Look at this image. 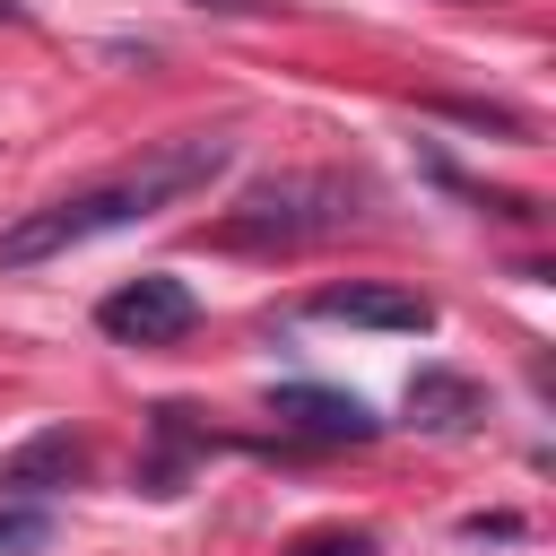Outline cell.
Segmentation results:
<instances>
[{
  "mask_svg": "<svg viewBox=\"0 0 556 556\" xmlns=\"http://www.w3.org/2000/svg\"><path fill=\"white\" fill-rule=\"evenodd\" d=\"M52 547V504L43 495H0V556H43Z\"/></svg>",
  "mask_w": 556,
  "mask_h": 556,
  "instance_id": "ba28073f",
  "label": "cell"
},
{
  "mask_svg": "<svg viewBox=\"0 0 556 556\" xmlns=\"http://www.w3.org/2000/svg\"><path fill=\"white\" fill-rule=\"evenodd\" d=\"M191 321H200V295H191L174 269H139V278H122V287L96 304V330L122 339V348H174Z\"/></svg>",
  "mask_w": 556,
  "mask_h": 556,
  "instance_id": "3957f363",
  "label": "cell"
},
{
  "mask_svg": "<svg viewBox=\"0 0 556 556\" xmlns=\"http://www.w3.org/2000/svg\"><path fill=\"white\" fill-rule=\"evenodd\" d=\"M78 469H87V443L70 426H43L0 460V495H52V486H78Z\"/></svg>",
  "mask_w": 556,
  "mask_h": 556,
  "instance_id": "8992f818",
  "label": "cell"
},
{
  "mask_svg": "<svg viewBox=\"0 0 556 556\" xmlns=\"http://www.w3.org/2000/svg\"><path fill=\"white\" fill-rule=\"evenodd\" d=\"M200 9H243L252 17V9H278V0H200Z\"/></svg>",
  "mask_w": 556,
  "mask_h": 556,
  "instance_id": "8fae6325",
  "label": "cell"
},
{
  "mask_svg": "<svg viewBox=\"0 0 556 556\" xmlns=\"http://www.w3.org/2000/svg\"><path fill=\"white\" fill-rule=\"evenodd\" d=\"M348 217H356V191L339 174H269V182H252L235 200L226 243H278L287 252V243H313V235H330Z\"/></svg>",
  "mask_w": 556,
  "mask_h": 556,
  "instance_id": "7a4b0ae2",
  "label": "cell"
},
{
  "mask_svg": "<svg viewBox=\"0 0 556 556\" xmlns=\"http://www.w3.org/2000/svg\"><path fill=\"white\" fill-rule=\"evenodd\" d=\"M139 217H156V200L139 191V174L87 182V191H70V200L26 208V217L0 235V269H43V261H61V252H78V243H96V235H122V226H139Z\"/></svg>",
  "mask_w": 556,
  "mask_h": 556,
  "instance_id": "6da1fadb",
  "label": "cell"
},
{
  "mask_svg": "<svg viewBox=\"0 0 556 556\" xmlns=\"http://www.w3.org/2000/svg\"><path fill=\"white\" fill-rule=\"evenodd\" d=\"M156 426L182 443V408H156ZM148 495H174V460H156V469H148Z\"/></svg>",
  "mask_w": 556,
  "mask_h": 556,
  "instance_id": "30bf717a",
  "label": "cell"
},
{
  "mask_svg": "<svg viewBox=\"0 0 556 556\" xmlns=\"http://www.w3.org/2000/svg\"><path fill=\"white\" fill-rule=\"evenodd\" d=\"M287 556H374V530H304Z\"/></svg>",
  "mask_w": 556,
  "mask_h": 556,
  "instance_id": "9c48e42d",
  "label": "cell"
},
{
  "mask_svg": "<svg viewBox=\"0 0 556 556\" xmlns=\"http://www.w3.org/2000/svg\"><path fill=\"white\" fill-rule=\"evenodd\" d=\"M408 417H417L426 434H460V426L486 417V391H478L469 374H452V365H417V374H408Z\"/></svg>",
  "mask_w": 556,
  "mask_h": 556,
  "instance_id": "52a82bcc",
  "label": "cell"
},
{
  "mask_svg": "<svg viewBox=\"0 0 556 556\" xmlns=\"http://www.w3.org/2000/svg\"><path fill=\"white\" fill-rule=\"evenodd\" d=\"M313 321H356V330H434V304H426L417 287L339 278V287H313Z\"/></svg>",
  "mask_w": 556,
  "mask_h": 556,
  "instance_id": "5b68a950",
  "label": "cell"
},
{
  "mask_svg": "<svg viewBox=\"0 0 556 556\" xmlns=\"http://www.w3.org/2000/svg\"><path fill=\"white\" fill-rule=\"evenodd\" d=\"M269 417L287 434H304V443H374L382 434V417L356 391H321V382H278L269 391Z\"/></svg>",
  "mask_w": 556,
  "mask_h": 556,
  "instance_id": "277c9868",
  "label": "cell"
}]
</instances>
